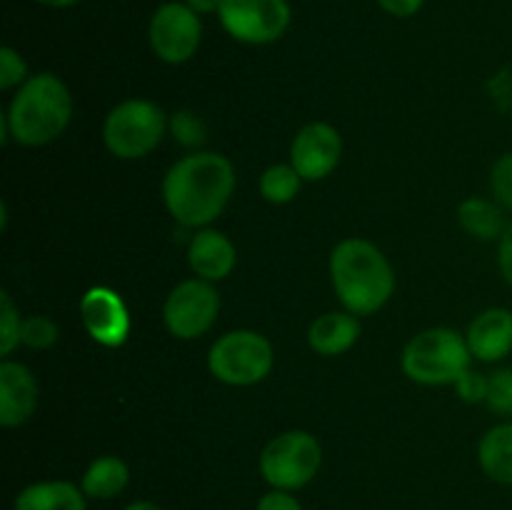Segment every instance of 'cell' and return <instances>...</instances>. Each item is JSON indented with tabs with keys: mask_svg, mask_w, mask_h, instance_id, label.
Returning <instances> with one entry per match:
<instances>
[{
	"mask_svg": "<svg viewBox=\"0 0 512 510\" xmlns=\"http://www.w3.org/2000/svg\"><path fill=\"white\" fill-rule=\"evenodd\" d=\"M218 310L220 295L213 288V283L203 278L183 280L170 290L168 300H165V328L180 340L200 338L215 323Z\"/></svg>",
	"mask_w": 512,
	"mask_h": 510,
	"instance_id": "10",
	"label": "cell"
},
{
	"mask_svg": "<svg viewBox=\"0 0 512 510\" xmlns=\"http://www.w3.org/2000/svg\"><path fill=\"white\" fill-rule=\"evenodd\" d=\"M343 158V138L328 123H310L300 128L290 145V165L303 180H323Z\"/></svg>",
	"mask_w": 512,
	"mask_h": 510,
	"instance_id": "11",
	"label": "cell"
},
{
	"mask_svg": "<svg viewBox=\"0 0 512 510\" xmlns=\"http://www.w3.org/2000/svg\"><path fill=\"white\" fill-rule=\"evenodd\" d=\"M170 130H173L175 140L180 145H188V148H195V145H200L205 140L203 120L195 113H190V110H178L170 118Z\"/></svg>",
	"mask_w": 512,
	"mask_h": 510,
	"instance_id": "26",
	"label": "cell"
},
{
	"mask_svg": "<svg viewBox=\"0 0 512 510\" xmlns=\"http://www.w3.org/2000/svg\"><path fill=\"white\" fill-rule=\"evenodd\" d=\"M498 265L503 273L505 283L512 285V223L500 235V248H498Z\"/></svg>",
	"mask_w": 512,
	"mask_h": 510,
	"instance_id": "30",
	"label": "cell"
},
{
	"mask_svg": "<svg viewBox=\"0 0 512 510\" xmlns=\"http://www.w3.org/2000/svg\"><path fill=\"white\" fill-rule=\"evenodd\" d=\"M360 338V320L353 313H325L318 320H313L308 330V343L315 353L320 355H343L345 350H350L355 345V340Z\"/></svg>",
	"mask_w": 512,
	"mask_h": 510,
	"instance_id": "17",
	"label": "cell"
},
{
	"mask_svg": "<svg viewBox=\"0 0 512 510\" xmlns=\"http://www.w3.org/2000/svg\"><path fill=\"white\" fill-rule=\"evenodd\" d=\"M73 98L63 80L53 73L30 75L18 88L3 118V128L15 143L45 145L58 138L70 123Z\"/></svg>",
	"mask_w": 512,
	"mask_h": 510,
	"instance_id": "3",
	"label": "cell"
},
{
	"mask_svg": "<svg viewBox=\"0 0 512 510\" xmlns=\"http://www.w3.org/2000/svg\"><path fill=\"white\" fill-rule=\"evenodd\" d=\"M20 325L23 320H20L18 308L3 290L0 293V355H10L15 345H20Z\"/></svg>",
	"mask_w": 512,
	"mask_h": 510,
	"instance_id": "24",
	"label": "cell"
},
{
	"mask_svg": "<svg viewBox=\"0 0 512 510\" xmlns=\"http://www.w3.org/2000/svg\"><path fill=\"white\" fill-rule=\"evenodd\" d=\"M478 463L490 480L512 485V423H500L483 435L478 445Z\"/></svg>",
	"mask_w": 512,
	"mask_h": 510,
	"instance_id": "18",
	"label": "cell"
},
{
	"mask_svg": "<svg viewBox=\"0 0 512 510\" xmlns=\"http://www.w3.org/2000/svg\"><path fill=\"white\" fill-rule=\"evenodd\" d=\"M130 483V470L125 460L115 458V455H100L80 478V488L88 498L93 500H110L115 495L123 493Z\"/></svg>",
	"mask_w": 512,
	"mask_h": 510,
	"instance_id": "19",
	"label": "cell"
},
{
	"mask_svg": "<svg viewBox=\"0 0 512 510\" xmlns=\"http://www.w3.org/2000/svg\"><path fill=\"white\" fill-rule=\"evenodd\" d=\"M218 20L238 43L268 45L283 38L293 10L288 0H223Z\"/></svg>",
	"mask_w": 512,
	"mask_h": 510,
	"instance_id": "8",
	"label": "cell"
},
{
	"mask_svg": "<svg viewBox=\"0 0 512 510\" xmlns=\"http://www.w3.org/2000/svg\"><path fill=\"white\" fill-rule=\"evenodd\" d=\"M485 405L498 415H512V368H500L488 375Z\"/></svg>",
	"mask_w": 512,
	"mask_h": 510,
	"instance_id": "23",
	"label": "cell"
},
{
	"mask_svg": "<svg viewBox=\"0 0 512 510\" xmlns=\"http://www.w3.org/2000/svg\"><path fill=\"white\" fill-rule=\"evenodd\" d=\"M255 510H303L300 500L295 498L290 490H268L263 498L258 500Z\"/></svg>",
	"mask_w": 512,
	"mask_h": 510,
	"instance_id": "29",
	"label": "cell"
},
{
	"mask_svg": "<svg viewBox=\"0 0 512 510\" xmlns=\"http://www.w3.org/2000/svg\"><path fill=\"white\" fill-rule=\"evenodd\" d=\"M80 320L90 338L105 348H118L128 340L130 315L115 290L103 288V285L90 288L80 300Z\"/></svg>",
	"mask_w": 512,
	"mask_h": 510,
	"instance_id": "12",
	"label": "cell"
},
{
	"mask_svg": "<svg viewBox=\"0 0 512 510\" xmlns=\"http://www.w3.org/2000/svg\"><path fill=\"white\" fill-rule=\"evenodd\" d=\"M468 340L453 328H430L403 350V373L420 385H453L470 368Z\"/></svg>",
	"mask_w": 512,
	"mask_h": 510,
	"instance_id": "4",
	"label": "cell"
},
{
	"mask_svg": "<svg viewBox=\"0 0 512 510\" xmlns=\"http://www.w3.org/2000/svg\"><path fill=\"white\" fill-rule=\"evenodd\" d=\"M490 188H493L495 200H498L503 208L512 210V153L500 155L493 165V173H490Z\"/></svg>",
	"mask_w": 512,
	"mask_h": 510,
	"instance_id": "27",
	"label": "cell"
},
{
	"mask_svg": "<svg viewBox=\"0 0 512 510\" xmlns=\"http://www.w3.org/2000/svg\"><path fill=\"white\" fill-rule=\"evenodd\" d=\"M455 393L465 403H485V395H488V375L475 373V370H465L458 380H455Z\"/></svg>",
	"mask_w": 512,
	"mask_h": 510,
	"instance_id": "28",
	"label": "cell"
},
{
	"mask_svg": "<svg viewBox=\"0 0 512 510\" xmlns=\"http://www.w3.org/2000/svg\"><path fill=\"white\" fill-rule=\"evenodd\" d=\"M235 258V245L220 230H198L190 240V268L208 283L228 278L235 268Z\"/></svg>",
	"mask_w": 512,
	"mask_h": 510,
	"instance_id": "15",
	"label": "cell"
},
{
	"mask_svg": "<svg viewBox=\"0 0 512 510\" xmlns=\"http://www.w3.org/2000/svg\"><path fill=\"white\" fill-rule=\"evenodd\" d=\"M123 510H163V508H160V505H155V503H150V500H135V503L125 505Z\"/></svg>",
	"mask_w": 512,
	"mask_h": 510,
	"instance_id": "34",
	"label": "cell"
},
{
	"mask_svg": "<svg viewBox=\"0 0 512 510\" xmlns=\"http://www.w3.org/2000/svg\"><path fill=\"white\" fill-rule=\"evenodd\" d=\"M28 80V65L23 55L13 50L10 45L0 48V90L20 88Z\"/></svg>",
	"mask_w": 512,
	"mask_h": 510,
	"instance_id": "25",
	"label": "cell"
},
{
	"mask_svg": "<svg viewBox=\"0 0 512 510\" xmlns=\"http://www.w3.org/2000/svg\"><path fill=\"white\" fill-rule=\"evenodd\" d=\"M300 178L298 170L293 165H270L263 175H260V195L273 205H285L298 195Z\"/></svg>",
	"mask_w": 512,
	"mask_h": 510,
	"instance_id": "21",
	"label": "cell"
},
{
	"mask_svg": "<svg viewBox=\"0 0 512 510\" xmlns=\"http://www.w3.org/2000/svg\"><path fill=\"white\" fill-rule=\"evenodd\" d=\"M323 448L305 430H288L270 440L260 453V475L275 490H300L318 475Z\"/></svg>",
	"mask_w": 512,
	"mask_h": 510,
	"instance_id": "6",
	"label": "cell"
},
{
	"mask_svg": "<svg viewBox=\"0 0 512 510\" xmlns=\"http://www.w3.org/2000/svg\"><path fill=\"white\" fill-rule=\"evenodd\" d=\"M58 340V325L45 315H30L20 325V343L33 350L50 348Z\"/></svg>",
	"mask_w": 512,
	"mask_h": 510,
	"instance_id": "22",
	"label": "cell"
},
{
	"mask_svg": "<svg viewBox=\"0 0 512 510\" xmlns=\"http://www.w3.org/2000/svg\"><path fill=\"white\" fill-rule=\"evenodd\" d=\"M458 223L468 235L480 240H495L505 233V218L500 203L488 198H468L458 205Z\"/></svg>",
	"mask_w": 512,
	"mask_h": 510,
	"instance_id": "20",
	"label": "cell"
},
{
	"mask_svg": "<svg viewBox=\"0 0 512 510\" xmlns=\"http://www.w3.org/2000/svg\"><path fill=\"white\" fill-rule=\"evenodd\" d=\"M13 510H88V495L70 480H40L15 495Z\"/></svg>",
	"mask_w": 512,
	"mask_h": 510,
	"instance_id": "16",
	"label": "cell"
},
{
	"mask_svg": "<svg viewBox=\"0 0 512 510\" xmlns=\"http://www.w3.org/2000/svg\"><path fill=\"white\" fill-rule=\"evenodd\" d=\"M380 8L388 15H395V18H410V15L418 13L425 5V0H375Z\"/></svg>",
	"mask_w": 512,
	"mask_h": 510,
	"instance_id": "31",
	"label": "cell"
},
{
	"mask_svg": "<svg viewBox=\"0 0 512 510\" xmlns=\"http://www.w3.org/2000/svg\"><path fill=\"white\" fill-rule=\"evenodd\" d=\"M150 48L163 63L180 65L188 63L200 48L203 40V23L195 10L185 3L170 0L155 8L148 28Z\"/></svg>",
	"mask_w": 512,
	"mask_h": 510,
	"instance_id": "9",
	"label": "cell"
},
{
	"mask_svg": "<svg viewBox=\"0 0 512 510\" xmlns=\"http://www.w3.org/2000/svg\"><path fill=\"white\" fill-rule=\"evenodd\" d=\"M183 3L198 15H218L223 0H183Z\"/></svg>",
	"mask_w": 512,
	"mask_h": 510,
	"instance_id": "32",
	"label": "cell"
},
{
	"mask_svg": "<svg viewBox=\"0 0 512 510\" xmlns=\"http://www.w3.org/2000/svg\"><path fill=\"white\" fill-rule=\"evenodd\" d=\"M330 280L340 303L353 315H373L395 290L393 265L370 240L348 238L330 255Z\"/></svg>",
	"mask_w": 512,
	"mask_h": 510,
	"instance_id": "2",
	"label": "cell"
},
{
	"mask_svg": "<svg viewBox=\"0 0 512 510\" xmlns=\"http://www.w3.org/2000/svg\"><path fill=\"white\" fill-rule=\"evenodd\" d=\"M470 355L483 363H498L512 353V310L488 308L470 323L468 335Z\"/></svg>",
	"mask_w": 512,
	"mask_h": 510,
	"instance_id": "14",
	"label": "cell"
},
{
	"mask_svg": "<svg viewBox=\"0 0 512 510\" xmlns=\"http://www.w3.org/2000/svg\"><path fill=\"white\" fill-rule=\"evenodd\" d=\"M233 190V163L220 153L185 155L163 180L165 208L185 228L213 223L225 210Z\"/></svg>",
	"mask_w": 512,
	"mask_h": 510,
	"instance_id": "1",
	"label": "cell"
},
{
	"mask_svg": "<svg viewBox=\"0 0 512 510\" xmlns=\"http://www.w3.org/2000/svg\"><path fill=\"white\" fill-rule=\"evenodd\" d=\"M35 3L45 5V8H73L80 0H35Z\"/></svg>",
	"mask_w": 512,
	"mask_h": 510,
	"instance_id": "33",
	"label": "cell"
},
{
	"mask_svg": "<svg viewBox=\"0 0 512 510\" xmlns=\"http://www.w3.org/2000/svg\"><path fill=\"white\" fill-rule=\"evenodd\" d=\"M165 113L155 103L143 98H130L115 105L103 125L105 148L123 160H138L153 153L163 140Z\"/></svg>",
	"mask_w": 512,
	"mask_h": 510,
	"instance_id": "5",
	"label": "cell"
},
{
	"mask_svg": "<svg viewBox=\"0 0 512 510\" xmlns=\"http://www.w3.org/2000/svg\"><path fill=\"white\" fill-rule=\"evenodd\" d=\"M208 368L220 383L255 385L273 368V345L255 330H230L210 348Z\"/></svg>",
	"mask_w": 512,
	"mask_h": 510,
	"instance_id": "7",
	"label": "cell"
},
{
	"mask_svg": "<svg viewBox=\"0 0 512 510\" xmlns=\"http://www.w3.org/2000/svg\"><path fill=\"white\" fill-rule=\"evenodd\" d=\"M38 408V380L15 360L0 363V425L18 428L28 423Z\"/></svg>",
	"mask_w": 512,
	"mask_h": 510,
	"instance_id": "13",
	"label": "cell"
}]
</instances>
